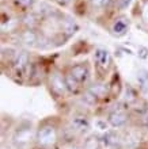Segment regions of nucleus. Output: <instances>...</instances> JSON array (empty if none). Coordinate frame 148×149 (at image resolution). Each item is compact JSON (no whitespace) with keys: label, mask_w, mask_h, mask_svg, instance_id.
<instances>
[{"label":"nucleus","mask_w":148,"mask_h":149,"mask_svg":"<svg viewBox=\"0 0 148 149\" xmlns=\"http://www.w3.org/2000/svg\"><path fill=\"white\" fill-rule=\"evenodd\" d=\"M137 56H139V58H141V60H147L148 58V47L139 46V49H137Z\"/></svg>","instance_id":"21"},{"label":"nucleus","mask_w":148,"mask_h":149,"mask_svg":"<svg viewBox=\"0 0 148 149\" xmlns=\"http://www.w3.org/2000/svg\"><path fill=\"white\" fill-rule=\"evenodd\" d=\"M20 41L26 46H37L39 42V36L33 30V29H26L25 31L20 33Z\"/></svg>","instance_id":"5"},{"label":"nucleus","mask_w":148,"mask_h":149,"mask_svg":"<svg viewBox=\"0 0 148 149\" xmlns=\"http://www.w3.org/2000/svg\"><path fill=\"white\" fill-rule=\"evenodd\" d=\"M112 0H91V4L97 8H105L110 4Z\"/></svg>","instance_id":"20"},{"label":"nucleus","mask_w":148,"mask_h":149,"mask_svg":"<svg viewBox=\"0 0 148 149\" xmlns=\"http://www.w3.org/2000/svg\"><path fill=\"white\" fill-rule=\"evenodd\" d=\"M69 73L74 76V79L76 81H79L82 84V83H86L87 79H88V68L86 65H83V64H78V65H74L71 68Z\"/></svg>","instance_id":"6"},{"label":"nucleus","mask_w":148,"mask_h":149,"mask_svg":"<svg viewBox=\"0 0 148 149\" xmlns=\"http://www.w3.org/2000/svg\"><path fill=\"white\" fill-rule=\"evenodd\" d=\"M56 1H57L60 6H67V4H69L72 0H56Z\"/></svg>","instance_id":"25"},{"label":"nucleus","mask_w":148,"mask_h":149,"mask_svg":"<svg viewBox=\"0 0 148 149\" xmlns=\"http://www.w3.org/2000/svg\"><path fill=\"white\" fill-rule=\"evenodd\" d=\"M61 27H62V33H65L67 36H72L76 30V24L72 20H62L61 22Z\"/></svg>","instance_id":"15"},{"label":"nucleus","mask_w":148,"mask_h":149,"mask_svg":"<svg viewBox=\"0 0 148 149\" xmlns=\"http://www.w3.org/2000/svg\"><path fill=\"white\" fill-rule=\"evenodd\" d=\"M52 12V8L48 6L46 3H39L38 4V10H35V14L41 16H46Z\"/></svg>","instance_id":"18"},{"label":"nucleus","mask_w":148,"mask_h":149,"mask_svg":"<svg viewBox=\"0 0 148 149\" xmlns=\"http://www.w3.org/2000/svg\"><path fill=\"white\" fill-rule=\"evenodd\" d=\"M51 87L53 90V92L57 95H64L67 92V90H68L65 83V77L60 76L59 73H55L51 77Z\"/></svg>","instance_id":"2"},{"label":"nucleus","mask_w":148,"mask_h":149,"mask_svg":"<svg viewBox=\"0 0 148 149\" xmlns=\"http://www.w3.org/2000/svg\"><path fill=\"white\" fill-rule=\"evenodd\" d=\"M35 140L41 146H51L57 141V130L52 125H43L37 130Z\"/></svg>","instance_id":"1"},{"label":"nucleus","mask_w":148,"mask_h":149,"mask_svg":"<svg viewBox=\"0 0 148 149\" xmlns=\"http://www.w3.org/2000/svg\"><path fill=\"white\" fill-rule=\"evenodd\" d=\"M129 23L125 19H117L112 26V34L114 37H124L128 31Z\"/></svg>","instance_id":"9"},{"label":"nucleus","mask_w":148,"mask_h":149,"mask_svg":"<svg viewBox=\"0 0 148 149\" xmlns=\"http://www.w3.org/2000/svg\"><path fill=\"white\" fill-rule=\"evenodd\" d=\"M129 4H130V0H118V7H120L121 10L128 8Z\"/></svg>","instance_id":"22"},{"label":"nucleus","mask_w":148,"mask_h":149,"mask_svg":"<svg viewBox=\"0 0 148 149\" xmlns=\"http://www.w3.org/2000/svg\"><path fill=\"white\" fill-rule=\"evenodd\" d=\"M94 57H95V63L98 64V67L102 68V69H107L110 63H112L110 53L106 49H97Z\"/></svg>","instance_id":"7"},{"label":"nucleus","mask_w":148,"mask_h":149,"mask_svg":"<svg viewBox=\"0 0 148 149\" xmlns=\"http://www.w3.org/2000/svg\"><path fill=\"white\" fill-rule=\"evenodd\" d=\"M23 24L27 29H34L37 24H38V15L35 12H31V14H26L23 18Z\"/></svg>","instance_id":"11"},{"label":"nucleus","mask_w":148,"mask_h":149,"mask_svg":"<svg viewBox=\"0 0 148 149\" xmlns=\"http://www.w3.org/2000/svg\"><path fill=\"white\" fill-rule=\"evenodd\" d=\"M124 99L126 100L128 103H132L135 102L137 99V94H136V91L133 90L130 86H126L125 87V92H124Z\"/></svg>","instance_id":"16"},{"label":"nucleus","mask_w":148,"mask_h":149,"mask_svg":"<svg viewBox=\"0 0 148 149\" xmlns=\"http://www.w3.org/2000/svg\"><path fill=\"white\" fill-rule=\"evenodd\" d=\"M88 91L91 92V94H94L97 98H103L106 95V87L103 86V84H94V86H91L88 88Z\"/></svg>","instance_id":"13"},{"label":"nucleus","mask_w":148,"mask_h":149,"mask_svg":"<svg viewBox=\"0 0 148 149\" xmlns=\"http://www.w3.org/2000/svg\"><path fill=\"white\" fill-rule=\"evenodd\" d=\"M31 137H33V134H31V127L26 126V127H20V129L16 130L15 136H14V141L16 142V145L23 146L31 141Z\"/></svg>","instance_id":"4"},{"label":"nucleus","mask_w":148,"mask_h":149,"mask_svg":"<svg viewBox=\"0 0 148 149\" xmlns=\"http://www.w3.org/2000/svg\"><path fill=\"white\" fill-rule=\"evenodd\" d=\"M143 19L145 23H148V1L145 3V6L143 7Z\"/></svg>","instance_id":"23"},{"label":"nucleus","mask_w":148,"mask_h":149,"mask_svg":"<svg viewBox=\"0 0 148 149\" xmlns=\"http://www.w3.org/2000/svg\"><path fill=\"white\" fill-rule=\"evenodd\" d=\"M29 65V54L26 52H19L14 58V69L18 74L25 73Z\"/></svg>","instance_id":"3"},{"label":"nucleus","mask_w":148,"mask_h":149,"mask_svg":"<svg viewBox=\"0 0 148 149\" xmlns=\"http://www.w3.org/2000/svg\"><path fill=\"white\" fill-rule=\"evenodd\" d=\"M103 142H105L107 146H117L120 144V137L117 136V133L114 132H107V133L103 136Z\"/></svg>","instance_id":"10"},{"label":"nucleus","mask_w":148,"mask_h":149,"mask_svg":"<svg viewBox=\"0 0 148 149\" xmlns=\"http://www.w3.org/2000/svg\"><path fill=\"white\" fill-rule=\"evenodd\" d=\"M137 81L141 86V88L148 94V72L144 69L137 72Z\"/></svg>","instance_id":"12"},{"label":"nucleus","mask_w":148,"mask_h":149,"mask_svg":"<svg viewBox=\"0 0 148 149\" xmlns=\"http://www.w3.org/2000/svg\"><path fill=\"white\" fill-rule=\"evenodd\" d=\"M65 83H67V87H68V91H69V92H76V91L79 90V84H80V83L76 81L71 73H68L65 76Z\"/></svg>","instance_id":"14"},{"label":"nucleus","mask_w":148,"mask_h":149,"mask_svg":"<svg viewBox=\"0 0 148 149\" xmlns=\"http://www.w3.org/2000/svg\"><path fill=\"white\" fill-rule=\"evenodd\" d=\"M16 4L22 7L23 10H29V8H33L35 4V0H16Z\"/></svg>","instance_id":"19"},{"label":"nucleus","mask_w":148,"mask_h":149,"mask_svg":"<svg viewBox=\"0 0 148 149\" xmlns=\"http://www.w3.org/2000/svg\"><path fill=\"white\" fill-rule=\"evenodd\" d=\"M126 121H128V117H126V114L122 113V111H113V113H110L109 117H107V122H109L113 127H122V126L126 123Z\"/></svg>","instance_id":"8"},{"label":"nucleus","mask_w":148,"mask_h":149,"mask_svg":"<svg viewBox=\"0 0 148 149\" xmlns=\"http://www.w3.org/2000/svg\"><path fill=\"white\" fill-rule=\"evenodd\" d=\"M72 149H80V148H72Z\"/></svg>","instance_id":"26"},{"label":"nucleus","mask_w":148,"mask_h":149,"mask_svg":"<svg viewBox=\"0 0 148 149\" xmlns=\"http://www.w3.org/2000/svg\"><path fill=\"white\" fill-rule=\"evenodd\" d=\"M95 125H97L101 130H107V123H106V122H103V121H101V119L95 122Z\"/></svg>","instance_id":"24"},{"label":"nucleus","mask_w":148,"mask_h":149,"mask_svg":"<svg viewBox=\"0 0 148 149\" xmlns=\"http://www.w3.org/2000/svg\"><path fill=\"white\" fill-rule=\"evenodd\" d=\"M74 126L76 127V129L79 130H86L87 127H88V122H87L86 118H83V117H76L74 118Z\"/></svg>","instance_id":"17"}]
</instances>
